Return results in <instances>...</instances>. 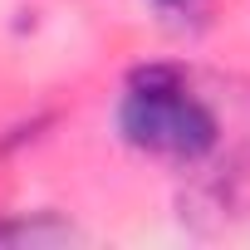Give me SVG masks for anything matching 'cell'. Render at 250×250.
<instances>
[{"mask_svg":"<svg viewBox=\"0 0 250 250\" xmlns=\"http://www.w3.org/2000/svg\"><path fill=\"white\" fill-rule=\"evenodd\" d=\"M69 235V226H54V221H35V226H0V240H59Z\"/></svg>","mask_w":250,"mask_h":250,"instance_id":"7a4b0ae2","label":"cell"},{"mask_svg":"<svg viewBox=\"0 0 250 250\" xmlns=\"http://www.w3.org/2000/svg\"><path fill=\"white\" fill-rule=\"evenodd\" d=\"M162 5H172V0H162Z\"/></svg>","mask_w":250,"mask_h":250,"instance_id":"3957f363","label":"cell"},{"mask_svg":"<svg viewBox=\"0 0 250 250\" xmlns=\"http://www.w3.org/2000/svg\"><path fill=\"white\" fill-rule=\"evenodd\" d=\"M118 133L128 147L147 152V157H162V162H201L216 152L221 143V123L211 113V103L201 93H191V83L167 69V64H152V69H138L128 79L118 98Z\"/></svg>","mask_w":250,"mask_h":250,"instance_id":"6da1fadb","label":"cell"}]
</instances>
